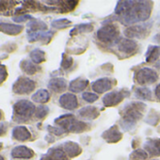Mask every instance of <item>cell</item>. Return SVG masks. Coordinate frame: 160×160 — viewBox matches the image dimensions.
Segmentation results:
<instances>
[{
	"label": "cell",
	"mask_w": 160,
	"mask_h": 160,
	"mask_svg": "<svg viewBox=\"0 0 160 160\" xmlns=\"http://www.w3.org/2000/svg\"><path fill=\"white\" fill-rule=\"evenodd\" d=\"M152 2L145 1H128L124 12L118 16L119 21L124 26H132L139 22L147 21L152 13Z\"/></svg>",
	"instance_id": "6da1fadb"
},
{
	"label": "cell",
	"mask_w": 160,
	"mask_h": 160,
	"mask_svg": "<svg viewBox=\"0 0 160 160\" xmlns=\"http://www.w3.org/2000/svg\"><path fill=\"white\" fill-rule=\"evenodd\" d=\"M146 105L140 102H131L124 106L121 115V126L125 131L133 130L136 127L137 122L143 117Z\"/></svg>",
	"instance_id": "7a4b0ae2"
},
{
	"label": "cell",
	"mask_w": 160,
	"mask_h": 160,
	"mask_svg": "<svg viewBox=\"0 0 160 160\" xmlns=\"http://www.w3.org/2000/svg\"><path fill=\"white\" fill-rule=\"evenodd\" d=\"M120 31L114 24H107L97 30L96 36L98 40L105 43L115 42L119 39Z\"/></svg>",
	"instance_id": "3957f363"
},
{
	"label": "cell",
	"mask_w": 160,
	"mask_h": 160,
	"mask_svg": "<svg viewBox=\"0 0 160 160\" xmlns=\"http://www.w3.org/2000/svg\"><path fill=\"white\" fill-rule=\"evenodd\" d=\"M13 110L15 116L18 118V121H27L29 119L33 114H35L36 108L33 103L28 100H21L18 101L13 106Z\"/></svg>",
	"instance_id": "277c9868"
},
{
	"label": "cell",
	"mask_w": 160,
	"mask_h": 160,
	"mask_svg": "<svg viewBox=\"0 0 160 160\" xmlns=\"http://www.w3.org/2000/svg\"><path fill=\"white\" fill-rule=\"evenodd\" d=\"M152 26V22L137 24L127 28L123 33L127 39H143L149 35Z\"/></svg>",
	"instance_id": "5b68a950"
},
{
	"label": "cell",
	"mask_w": 160,
	"mask_h": 160,
	"mask_svg": "<svg viewBox=\"0 0 160 160\" xmlns=\"http://www.w3.org/2000/svg\"><path fill=\"white\" fill-rule=\"evenodd\" d=\"M158 73L148 67L139 69L135 73V81L139 85H151L157 81Z\"/></svg>",
	"instance_id": "8992f818"
},
{
	"label": "cell",
	"mask_w": 160,
	"mask_h": 160,
	"mask_svg": "<svg viewBox=\"0 0 160 160\" xmlns=\"http://www.w3.org/2000/svg\"><path fill=\"white\" fill-rule=\"evenodd\" d=\"M35 87L36 83L33 80L25 76H21L13 84L12 90L17 94H28L35 90Z\"/></svg>",
	"instance_id": "52a82bcc"
},
{
	"label": "cell",
	"mask_w": 160,
	"mask_h": 160,
	"mask_svg": "<svg viewBox=\"0 0 160 160\" xmlns=\"http://www.w3.org/2000/svg\"><path fill=\"white\" fill-rule=\"evenodd\" d=\"M128 95V92L125 91H115L107 93L103 97V104L107 108H111L119 105L125 96Z\"/></svg>",
	"instance_id": "ba28073f"
},
{
	"label": "cell",
	"mask_w": 160,
	"mask_h": 160,
	"mask_svg": "<svg viewBox=\"0 0 160 160\" xmlns=\"http://www.w3.org/2000/svg\"><path fill=\"white\" fill-rule=\"evenodd\" d=\"M113 87V80L108 77L99 78L92 83V88L96 93H104L110 91Z\"/></svg>",
	"instance_id": "9c48e42d"
},
{
	"label": "cell",
	"mask_w": 160,
	"mask_h": 160,
	"mask_svg": "<svg viewBox=\"0 0 160 160\" xmlns=\"http://www.w3.org/2000/svg\"><path fill=\"white\" fill-rule=\"evenodd\" d=\"M77 120L72 114H65L55 120V123L59 125L60 128L65 130V132H72Z\"/></svg>",
	"instance_id": "30bf717a"
},
{
	"label": "cell",
	"mask_w": 160,
	"mask_h": 160,
	"mask_svg": "<svg viewBox=\"0 0 160 160\" xmlns=\"http://www.w3.org/2000/svg\"><path fill=\"white\" fill-rule=\"evenodd\" d=\"M58 103H59L61 108H63L65 109H68V110L76 109V108L78 107L77 97L72 93H64V94H62L58 99Z\"/></svg>",
	"instance_id": "8fae6325"
},
{
	"label": "cell",
	"mask_w": 160,
	"mask_h": 160,
	"mask_svg": "<svg viewBox=\"0 0 160 160\" xmlns=\"http://www.w3.org/2000/svg\"><path fill=\"white\" fill-rule=\"evenodd\" d=\"M102 138L108 143H116L122 138V133L117 125H112L102 134Z\"/></svg>",
	"instance_id": "7c38bea8"
},
{
	"label": "cell",
	"mask_w": 160,
	"mask_h": 160,
	"mask_svg": "<svg viewBox=\"0 0 160 160\" xmlns=\"http://www.w3.org/2000/svg\"><path fill=\"white\" fill-rule=\"evenodd\" d=\"M52 31H37V32H30L28 31V39L30 42L41 41L44 43H48L51 41V38L53 36Z\"/></svg>",
	"instance_id": "4fadbf2b"
},
{
	"label": "cell",
	"mask_w": 160,
	"mask_h": 160,
	"mask_svg": "<svg viewBox=\"0 0 160 160\" xmlns=\"http://www.w3.org/2000/svg\"><path fill=\"white\" fill-rule=\"evenodd\" d=\"M78 115H79V117H81L84 120L92 121V120H95L96 118L99 117L100 111L96 107L88 106V107H84L80 110H78Z\"/></svg>",
	"instance_id": "5bb4252c"
},
{
	"label": "cell",
	"mask_w": 160,
	"mask_h": 160,
	"mask_svg": "<svg viewBox=\"0 0 160 160\" xmlns=\"http://www.w3.org/2000/svg\"><path fill=\"white\" fill-rule=\"evenodd\" d=\"M48 88L52 90L54 92L61 93L65 92V90L67 89V81L62 77L52 78L48 83Z\"/></svg>",
	"instance_id": "9a60e30c"
},
{
	"label": "cell",
	"mask_w": 160,
	"mask_h": 160,
	"mask_svg": "<svg viewBox=\"0 0 160 160\" xmlns=\"http://www.w3.org/2000/svg\"><path fill=\"white\" fill-rule=\"evenodd\" d=\"M118 48L121 52L124 53V54H133L136 52L137 48H138V43L131 40V39H122L120 41L119 44H118Z\"/></svg>",
	"instance_id": "2e32d148"
},
{
	"label": "cell",
	"mask_w": 160,
	"mask_h": 160,
	"mask_svg": "<svg viewBox=\"0 0 160 160\" xmlns=\"http://www.w3.org/2000/svg\"><path fill=\"white\" fill-rule=\"evenodd\" d=\"M63 151L64 152L70 156V157H75L78 156L80 153L82 152V149L79 146V144H77L76 142L73 141H66L63 143L62 145Z\"/></svg>",
	"instance_id": "e0dca14e"
},
{
	"label": "cell",
	"mask_w": 160,
	"mask_h": 160,
	"mask_svg": "<svg viewBox=\"0 0 160 160\" xmlns=\"http://www.w3.org/2000/svg\"><path fill=\"white\" fill-rule=\"evenodd\" d=\"M89 85V80L88 79H82V78H76L73 79L69 84V89L71 92L74 93H78L83 92Z\"/></svg>",
	"instance_id": "ac0fdd59"
},
{
	"label": "cell",
	"mask_w": 160,
	"mask_h": 160,
	"mask_svg": "<svg viewBox=\"0 0 160 160\" xmlns=\"http://www.w3.org/2000/svg\"><path fill=\"white\" fill-rule=\"evenodd\" d=\"M144 149L152 156L160 155V138L148 139L144 143Z\"/></svg>",
	"instance_id": "d6986e66"
},
{
	"label": "cell",
	"mask_w": 160,
	"mask_h": 160,
	"mask_svg": "<svg viewBox=\"0 0 160 160\" xmlns=\"http://www.w3.org/2000/svg\"><path fill=\"white\" fill-rule=\"evenodd\" d=\"M23 27L20 25L8 24V23H0V31L11 36H16L21 33Z\"/></svg>",
	"instance_id": "ffe728a7"
},
{
	"label": "cell",
	"mask_w": 160,
	"mask_h": 160,
	"mask_svg": "<svg viewBox=\"0 0 160 160\" xmlns=\"http://www.w3.org/2000/svg\"><path fill=\"white\" fill-rule=\"evenodd\" d=\"M12 155L14 158H25L28 159L34 155V152L26 146H17L12 151Z\"/></svg>",
	"instance_id": "44dd1931"
},
{
	"label": "cell",
	"mask_w": 160,
	"mask_h": 160,
	"mask_svg": "<svg viewBox=\"0 0 160 160\" xmlns=\"http://www.w3.org/2000/svg\"><path fill=\"white\" fill-rule=\"evenodd\" d=\"M12 137L19 141H26L31 138V134L25 126H16L12 131Z\"/></svg>",
	"instance_id": "7402d4cb"
},
{
	"label": "cell",
	"mask_w": 160,
	"mask_h": 160,
	"mask_svg": "<svg viewBox=\"0 0 160 160\" xmlns=\"http://www.w3.org/2000/svg\"><path fill=\"white\" fill-rule=\"evenodd\" d=\"M160 57V46L158 45H149L147 52L145 54V59L148 63H152L156 61Z\"/></svg>",
	"instance_id": "603a6c76"
},
{
	"label": "cell",
	"mask_w": 160,
	"mask_h": 160,
	"mask_svg": "<svg viewBox=\"0 0 160 160\" xmlns=\"http://www.w3.org/2000/svg\"><path fill=\"white\" fill-rule=\"evenodd\" d=\"M50 100V94L46 90H39L32 95V101L39 104H45Z\"/></svg>",
	"instance_id": "cb8c5ba5"
},
{
	"label": "cell",
	"mask_w": 160,
	"mask_h": 160,
	"mask_svg": "<svg viewBox=\"0 0 160 160\" xmlns=\"http://www.w3.org/2000/svg\"><path fill=\"white\" fill-rule=\"evenodd\" d=\"M93 30V26L92 24H80L75 26L70 32L71 36H74L77 34H82V33H89Z\"/></svg>",
	"instance_id": "d4e9b609"
},
{
	"label": "cell",
	"mask_w": 160,
	"mask_h": 160,
	"mask_svg": "<svg viewBox=\"0 0 160 160\" xmlns=\"http://www.w3.org/2000/svg\"><path fill=\"white\" fill-rule=\"evenodd\" d=\"M47 28V25L41 21V20H37V19H33L28 23V31L30 32H37V31H44Z\"/></svg>",
	"instance_id": "484cf974"
},
{
	"label": "cell",
	"mask_w": 160,
	"mask_h": 160,
	"mask_svg": "<svg viewBox=\"0 0 160 160\" xmlns=\"http://www.w3.org/2000/svg\"><path fill=\"white\" fill-rule=\"evenodd\" d=\"M20 66L21 69L28 74H34L39 70V67H37V65H35V63H33L30 60H23Z\"/></svg>",
	"instance_id": "4316f807"
},
{
	"label": "cell",
	"mask_w": 160,
	"mask_h": 160,
	"mask_svg": "<svg viewBox=\"0 0 160 160\" xmlns=\"http://www.w3.org/2000/svg\"><path fill=\"white\" fill-rule=\"evenodd\" d=\"M30 58L33 63L41 64L45 61V53L41 49H34L30 53Z\"/></svg>",
	"instance_id": "83f0119b"
},
{
	"label": "cell",
	"mask_w": 160,
	"mask_h": 160,
	"mask_svg": "<svg viewBox=\"0 0 160 160\" xmlns=\"http://www.w3.org/2000/svg\"><path fill=\"white\" fill-rule=\"evenodd\" d=\"M136 97L140 100L150 101L152 100V92L148 88H137L135 91Z\"/></svg>",
	"instance_id": "f1b7e54d"
},
{
	"label": "cell",
	"mask_w": 160,
	"mask_h": 160,
	"mask_svg": "<svg viewBox=\"0 0 160 160\" xmlns=\"http://www.w3.org/2000/svg\"><path fill=\"white\" fill-rule=\"evenodd\" d=\"M72 24V21L66 19V18H63V19H57V20H54L52 23H51V26L57 29H63V28H68L69 26H71Z\"/></svg>",
	"instance_id": "f546056e"
},
{
	"label": "cell",
	"mask_w": 160,
	"mask_h": 160,
	"mask_svg": "<svg viewBox=\"0 0 160 160\" xmlns=\"http://www.w3.org/2000/svg\"><path fill=\"white\" fill-rule=\"evenodd\" d=\"M147 157V152L141 149H138L130 154V160H145Z\"/></svg>",
	"instance_id": "4dcf8cb0"
},
{
	"label": "cell",
	"mask_w": 160,
	"mask_h": 160,
	"mask_svg": "<svg viewBox=\"0 0 160 160\" xmlns=\"http://www.w3.org/2000/svg\"><path fill=\"white\" fill-rule=\"evenodd\" d=\"M49 112V108L46 107V106H40L36 108V111H35V116L38 118V119H43Z\"/></svg>",
	"instance_id": "1f68e13d"
},
{
	"label": "cell",
	"mask_w": 160,
	"mask_h": 160,
	"mask_svg": "<svg viewBox=\"0 0 160 160\" xmlns=\"http://www.w3.org/2000/svg\"><path fill=\"white\" fill-rule=\"evenodd\" d=\"M77 1H66L65 2V5H62V8L60 9V12L61 13H65L67 12H71V11H73L74 8L77 6Z\"/></svg>",
	"instance_id": "d6a6232c"
},
{
	"label": "cell",
	"mask_w": 160,
	"mask_h": 160,
	"mask_svg": "<svg viewBox=\"0 0 160 160\" xmlns=\"http://www.w3.org/2000/svg\"><path fill=\"white\" fill-rule=\"evenodd\" d=\"M72 62H73L72 58L66 56L65 54H62V59H61V63H60L62 69H64V70L69 69L72 65Z\"/></svg>",
	"instance_id": "836d02e7"
},
{
	"label": "cell",
	"mask_w": 160,
	"mask_h": 160,
	"mask_svg": "<svg viewBox=\"0 0 160 160\" xmlns=\"http://www.w3.org/2000/svg\"><path fill=\"white\" fill-rule=\"evenodd\" d=\"M99 98V96L95 93H92V92H84L82 94V99L88 103H93L95 101H97Z\"/></svg>",
	"instance_id": "e575fe53"
},
{
	"label": "cell",
	"mask_w": 160,
	"mask_h": 160,
	"mask_svg": "<svg viewBox=\"0 0 160 160\" xmlns=\"http://www.w3.org/2000/svg\"><path fill=\"white\" fill-rule=\"evenodd\" d=\"M7 75H8V72H7V69L4 65H1L0 64V84H2L6 78H7Z\"/></svg>",
	"instance_id": "d590c367"
},
{
	"label": "cell",
	"mask_w": 160,
	"mask_h": 160,
	"mask_svg": "<svg viewBox=\"0 0 160 160\" xmlns=\"http://www.w3.org/2000/svg\"><path fill=\"white\" fill-rule=\"evenodd\" d=\"M47 129H48V131H49L50 133H53V134H55V135H57V136H60V135H62L63 133H65V130H63V129L60 128V127L48 126Z\"/></svg>",
	"instance_id": "8d00e7d4"
},
{
	"label": "cell",
	"mask_w": 160,
	"mask_h": 160,
	"mask_svg": "<svg viewBox=\"0 0 160 160\" xmlns=\"http://www.w3.org/2000/svg\"><path fill=\"white\" fill-rule=\"evenodd\" d=\"M33 20L32 16L30 15H28V14H25V15H19V16H16V17H13V21L16 22V23H22V22H25L27 20Z\"/></svg>",
	"instance_id": "74e56055"
},
{
	"label": "cell",
	"mask_w": 160,
	"mask_h": 160,
	"mask_svg": "<svg viewBox=\"0 0 160 160\" xmlns=\"http://www.w3.org/2000/svg\"><path fill=\"white\" fill-rule=\"evenodd\" d=\"M7 131V125L5 123H0V137L6 134Z\"/></svg>",
	"instance_id": "f35d334b"
},
{
	"label": "cell",
	"mask_w": 160,
	"mask_h": 160,
	"mask_svg": "<svg viewBox=\"0 0 160 160\" xmlns=\"http://www.w3.org/2000/svg\"><path fill=\"white\" fill-rule=\"evenodd\" d=\"M154 94H155V97L156 99L160 102V84L156 86L155 88V91H154Z\"/></svg>",
	"instance_id": "ab89813d"
},
{
	"label": "cell",
	"mask_w": 160,
	"mask_h": 160,
	"mask_svg": "<svg viewBox=\"0 0 160 160\" xmlns=\"http://www.w3.org/2000/svg\"><path fill=\"white\" fill-rule=\"evenodd\" d=\"M9 2H0V12H4V11H6V9H7V7L9 6V5H7Z\"/></svg>",
	"instance_id": "60d3db41"
},
{
	"label": "cell",
	"mask_w": 160,
	"mask_h": 160,
	"mask_svg": "<svg viewBox=\"0 0 160 160\" xmlns=\"http://www.w3.org/2000/svg\"><path fill=\"white\" fill-rule=\"evenodd\" d=\"M2 116H3V114H2V112H1V110H0V120H1V118H2Z\"/></svg>",
	"instance_id": "b9f144b4"
},
{
	"label": "cell",
	"mask_w": 160,
	"mask_h": 160,
	"mask_svg": "<svg viewBox=\"0 0 160 160\" xmlns=\"http://www.w3.org/2000/svg\"><path fill=\"white\" fill-rule=\"evenodd\" d=\"M0 160H4V158H3V157H2L1 155H0Z\"/></svg>",
	"instance_id": "7bdbcfd3"
},
{
	"label": "cell",
	"mask_w": 160,
	"mask_h": 160,
	"mask_svg": "<svg viewBox=\"0 0 160 160\" xmlns=\"http://www.w3.org/2000/svg\"><path fill=\"white\" fill-rule=\"evenodd\" d=\"M1 147H2V144H1V143H0V149H1Z\"/></svg>",
	"instance_id": "ee69618b"
}]
</instances>
